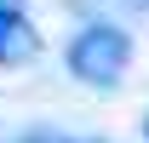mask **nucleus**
<instances>
[{"instance_id":"obj_1","label":"nucleus","mask_w":149,"mask_h":143,"mask_svg":"<svg viewBox=\"0 0 149 143\" xmlns=\"http://www.w3.org/2000/svg\"><path fill=\"white\" fill-rule=\"evenodd\" d=\"M63 63H69V74L80 80V86L115 92L120 80H126V69H132V35L120 29V23H109V17H92V23H80V29L69 35Z\"/></svg>"},{"instance_id":"obj_2","label":"nucleus","mask_w":149,"mask_h":143,"mask_svg":"<svg viewBox=\"0 0 149 143\" xmlns=\"http://www.w3.org/2000/svg\"><path fill=\"white\" fill-rule=\"evenodd\" d=\"M35 52H40L35 23L23 17L12 0H0V69H17V63H29Z\"/></svg>"},{"instance_id":"obj_3","label":"nucleus","mask_w":149,"mask_h":143,"mask_svg":"<svg viewBox=\"0 0 149 143\" xmlns=\"http://www.w3.org/2000/svg\"><path fill=\"white\" fill-rule=\"evenodd\" d=\"M17 143H92V137H63V132H29V137H17Z\"/></svg>"},{"instance_id":"obj_4","label":"nucleus","mask_w":149,"mask_h":143,"mask_svg":"<svg viewBox=\"0 0 149 143\" xmlns=\"http://www.w3.org/2000/svg\"><path fill=\"white\" fill-rule=\"evenodd\" d=\"M143 137H149V115H143Z\"/></svg>"}]
</instances>
